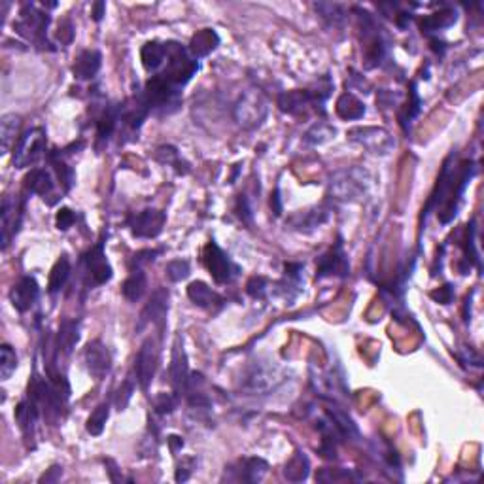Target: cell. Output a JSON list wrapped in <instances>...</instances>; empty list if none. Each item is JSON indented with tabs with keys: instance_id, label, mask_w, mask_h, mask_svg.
Instances as JSON below:
<instances>
[{
	"instance_id": "cell-1",
	"label": "cell",
	"mask_w": 484,
	"mask_h": 484,
	"mask_svg": "<svg viewBox=\"0 0 484 484\" xmlns=\"http://www.w3.org/2000/svg\"><path fill=\"white\" fill-rule=\"evenodd\" d=\"M473 176H475V163L464 161L454 167L452 156H450L442 165L435 190L426 204L424 216L431 210H437V218L441 223H449V221L454 220V216L458 214V209H460L464 192H466Z\"/></svg>"
},
{
	"instance_id": "cell-2",
	"label": "cell",
	"mask_w": 484,
	"mask_h": 484,
	"mask_svg": "<svg viewBox=\"0 0 484 484\" xmlns=\"http://www.w3.org/2000/svg\"><path fill=\"white\" fill-rule=\"evenodd\" d=\"M369 173L359 167H350L339 170L331 176L329 195L342 203H356L364 197L369 187Z\"/></svg>"
},
{
	"instance_id": "cell-3",
	"label": "cell",
	"mask_w": 484,
	"mask_h": 484,
	"mask_svg": "<svg viewBox=\"0 0 484 484\" xmlns=\"http://www.w3.org/2000/svg\"><path fill=\"white\" fill-rule=\"evenodd\" d=\"M165 48H167V59H165L167 66L161 72V76L176 87H182L199 70L197 59L190 54V49H184L178 42H165Z\"/></svg>"
},
{
	"instance_id": "cell-4",
	"label": "cell",
	"mask_w": 484,
	"mask_h": 484,
	"mask_svg": "<svg viewBox=\"0 0 484 484\" xmlns=\"http://www.w3.org/2000/svg\"><path fill=\"white\" fill-rule=\"evenodd\" d=\"M142 95L150 106V112H157V114H173L182 101L180 87L170 84L167 78H163L161 74L148 80Z\"/></svg>"
},
{
	"instance_id": "cell-5",
	"label": "cell",
	"mask_w": 484,
	"mask_h": 484,
	"mask_svg": "<svg viewBox=\"0 0 484 484\" xmlns=\"http://www.w3.org/2000/svg\"><path fill=\"white\" fill-rule=\"evenodd\" d=\"M49 27V15L48 12H42L38 10L35 4H25L19 12L18 21L13 23V29L18 35H21L23 38H27L29 42L36 44L38 48L51 49L48 42V36H46V30Z\"/></svg>"
},
{
	"instance_id": "cell-6",
	"label": "cell",
	"mask_w": 484,
	"mask_h": 484,
	"mask_svg": "<svg viewBox=\"0 0 484 484\" xmlns=\"http://www.w3.org/2000/svg\"><path fill=\"white\" fill-rule=\"evenodd\" d=\"M46 154V131L42 127H35L19 138L13 151V167L27 168L40 161Z\"/></svg>"
},
{
	"instance_id": "cell-7",
	"label": "cell",
	"mask_w": 484,
	"mask_h": 484,
	"mask_svg": "<svg viewBox=\"0 0 484 484\" xmlns=\"http://www.w3.org/2000/svg\"><path fill=\"white\" fill-rule=\"evenodd\" d=\"M348 138L375 156H388L395 148L394 137L383 127H356L348 131Z\"/></svg>"
},
{
	"instance_id": "cell-8",
	"label": "cell",
	"mask_w": 484,
	"mask_h": 484,
	"mask_svg": "<svg viewBox=\"0 0 484 484\" xmlns=\"http://www.w3.org/2000/svg\"><path fill=\"white\" fill-rule=\"evenodd\" d=\"M235 118L239 121V125H242L244 129H256L267 118V101L261 97V93L248 91L237 102Z\"/></svg>"
},
{
	"instance_id": "cell-9",
	"label": "cell",
	"mask_w": 484,
	"mask_h": 484,
	"mask_svg": "<svg viewBox=\"0 0 484 484\" xmlns=\"http://www.w3.org/2000/svg\"><path fill=\"white\" fill-rule=\"evenodd\" d=\"M203 261L204 267H206V271L210 273V276L214 278L216 284H228V282L233 280V276L237 275V271H239L233 265V261L229 259L228 254L221 250L214 240H210V242H206V246H204Z\"/></svg>"
},
{
	"instance_id": "cell-10",
	"label": "cell",
	"mask_w": 484,
	"mask_h": 484,
	"mask_svg": "<svg viewBox=\"0 0 484 484\" xmlns=\"http://www.w3.org/2000/svg\"><path fill=\"white\" fill-rule=\"evenodd\" d=\"M165 221H167V214L163 210L146 209L129 216L127 225L138 239H156L157 235H161Z\"/></svg>"
},
{
	"instance_id": "cell-11",
	"label": "cell",
	"mask_w": 484,
	"mask_h": 484,
	"mask_svg": "<svg viewBox=\"0 0 484 484\" xmlns=\"http://www.w3.org/2000/svg\"><path fill=\"white\" fill-rule=\"evenodd\" d=\"M157 369V347L154 339H146L142 347L138 350L137 359H135V377L137 384L144 392H148L151 380L156 377Z\"/></svg>"
},
{
	"instance_id": "cell-12",
	"label": "cell",
	"mask_w": 484,
	"mask_h": 484,
	"mask_svg": "<svg viewBox=\"0 0 484 484\" xmlns=\"http://www.w3.org/2000/svg\"><path fill=\"white\" fill-rule=\"evenodd\" d=\"M350 275V265L348 257L342 250V242H339L329 248L325 254L316 259V278H328V276H348Z\"/></svg>"
},
{
	"instance_id": "cell-13",
	"label": "cell",
	"mask_w": 484,
	"mask_h": 484,
	"mask_svg": "<svg viewBox=\"0 0 484 484\" xmlns=\"http://www.w3.org/2000/svg\"><path fill=\"white\" fill-rule=\"evenodd\" d=\"M21 216H23V206L18 199L12 195H6L2 199V210H0V231H2V250H8V246L12 242V239L18 235L19 225H21Z\"/></svg>"
},
{
	"instance_id": "cell-14",
	"label": "cell",
	"mask_w": 484,
	"mask_h": 484,
	"mask_svg": "<svg viewBox=\"0 0 484 484\" xmlns=\"http://www.w3.org/2000/svg\"><path fill=\"white\" fill-rule=\"evenodd\" d=\"M84 263L85 271H87V275L95 286H102V284L112 280L114 271H112V265L108 263L106 254H104V242H99L85 254Z\"/></svg>"
},
{
	"instance_id": "cell-15",
	"label": "cell",
	"mask_w": 484,
	"mask_h": 484,
	"mask_svg": "<svg viewBox=\"0 0 484 484\" xmlns=\"http://www.w3.org/2000/svg\"><path fill=\"white\" fill-rule=\"evenodd\" d=\"M85 367L97 380H102L112 369V354L101 341H91L84 350Z\"/></svg>"
},
{
	"instance_id": "cell-16",
	"label": "cell",
	"mask_w": 484,
	"mask_h": 484,
	"mask_svg": "<svg viewBox=\"0 0 484 484\" xmlns=\"http://www.w3.org/2000/svg\"><path fill=\"white\" fill-rule=\"evenodd\" d=\"M282 371L276 365L259 364L248 373L246 377V388L252 392H271L282 383Z\"/></svg>"
},
{
	"instance_id": "cell-17",
	"label": "cell",
	"mask_w": 484,
	"mask_h": 484,
	"mask_svg": "<svg viewBox=\"0 0 484 484\" xmlns=\"http://www.w3.org/2000/svg\"><path fill=\"white\" fill-rule=\"evenodd\" d=\"M168 312V292L165 287L157 290L151 295V299L148 305L144 306L142 314H140V322H138V331H142L146 325H157V328H163L165 325V320H167Z\"/></svg>"
},
{
	"instance_id": "cell-18",
	"label": "cell",
	"mask_w": 484,
	"mask_h": 484,
	"mask_svg": "<svg viewBox=\"0 0 484 484\" xmlns=\"http://www.w3.org/2000/svg\"><path fill=\"white\" fill-rule=\"evenodd\" d=\"M40 297V286L36 282L35 276H23L13 284L12 292H10V301L15 311L27 312L32 309L36 301Z\"/></svg>"
},
{
	"instance_id": "cell-19",
	"label": "cell",
	"mask_w": 484,
	"mask_h": 484,
	"mask_svg": "<svg viewBox=\"0 0 484 484\" xmlns=\"http://www.w3.org/2000/svg\"><path fill=\"white\" fill-rule=\"evenodd\" d=\"M170 384L173 388L176 390V394L184 392L187 388V383H190V365H187V356L184 352V347L180 345V339L174 342L173 350V359H170Z\"/></svg>"
},
{
	"instance_id": "cell-20",
	"label": "cell",
	"mask_w": 484,
	"mask_h": 484,
	"mask_svg": "<svg viewBox=\"0 0 484 484\" xmlns=\"http://www.w3.org/2000/svg\"><path fill=\"white\" fill-rule=\"evenodd\" d=\"M311 104H316L318 108V99L316 95L309 89H293V91H284L280 97H278V106H280L282 112L286 114L297 116L301 114L306 106ZM322 106V104H320Z\"/></svg>"
},
{
	"instance_id": "cell-21",
	"label": "cell",
	"mask_w": 484,
	"mask_h": 484,
	"mask_svg": "<svg viewBox=\"0 0 484 484\" xmlns=\"http://www.w3.org/2000/svg\"><path fill=\"white\" fill-rule=\"evenodd\" d=\"M102 65V55L99 49H85L76 57L72 72L78 80H93L97 76V72L101 70Z\"/></svg>"
},
{
	"instance_id": "cell-22",
	"label": "cell",
	"mask_w": 484,
	"mask_h": 484,
	"mask_svg": "<svg viewBox=\"0 0 484 484\" xmlns=\"http://www.w3.org/2000/svg\"><path fill=\"white\" fill-rule=\"evenodd\" d=\"M187 297L192 299L193 305L199 306V309H206V311H214V309L221 306V303H223L220 295L201 280L190 284V287H187Z\"/></svg>"
},
{
	"instance_id": "cell-23",
	"label": "cell",
	"mask_w": 484,
	"mask_h": 484,
	"mask_svg": "<svg viewBox=\"0 0 484 484\" xmlns=\"http://www.w3.org/2000/svg\"><path fill=\"white\" fill-rule=\"evenodd\" d=\"M38 414H40V407L36 405L32 399H29V397L15 407V420H18L19 430L23 431L25 439H32L35 437Z\"/></svg>"
},
{
	"instance_id": "cell-24",
	"label": "cell",
	"mask_w": 484,
	"mask_h": 484,
	"mask_svg": "<svg viewBox=\"0 0 484 484\" xmlns=\"http://www.w3.org/2000/svg\"><path fill=\"white\" fill-rule=\"evenodd\" d=\"M25 187L27 192L36 193L40 197H49L55 190L54 176L46 168H32L27 176H25Z\"/></svg>"
},
{
	"instance_id": "cell-25",
	"label": "cell",
	"mask_w": 484,
	"mask_h": 484,
	"mask_svg": "<svg viewBox=\"0 0 484 484\" xmlns=\"http://www.w3.org/2000/svg\"><path fill=\"white\" fill-rule=\"evenodd\" d=\"M220 46V36L214 29H203L199 30L197 35H193L192 42H190V54L195 59L206 57Z\"/></svg>"
},
{
	"instance_id": "cell-26",
	"label": "cell",
	"mask_w": 484,
	"mask_h": 484,
	"mask_svg": "<svg viewBox=\"0 0 484 484\" xmlns=\"http://www.w3.org/2000/svg\"><path fill=\"white\" fill-rule=\"evenodd\" d=\"M237 471V480H246V483H259L269 471V464L263 458H244L239 461Z\"/></svg>"
},
{
	"instance_id": "cell-27",
	"label": "cell",
	"mask_w": 484,
	"mask_h": 484,
	"mask_svg": "<svg viewBox=\"0 0 484 484\" xmlns=\"http://www.w3.org/2000/svg\"><path fill=\"white\" fill-rule=\"evenodd\" d=\"M80 341V323L76 320H65L61 323L57 333V352L63 356H70L74 347Z\"/></svg>"
},
{
	"instance_id": "cell-28",
	"label": "cell",
	"mask_w": 484,
	"mask_h": 484,
	"mask_svg": "<svg viewBox=\"0 0 484 484\" xmlns=\"http://www.w3.org/2000/svg\"><path fill=\"white\" fill-rule=\"evenodd\" d=\"M335 110H337V116H339L341 120L347 121L361 120L365 116V104L359 101L358 97L352 95V93H342V95L339 97V101H337Z\"/></svg>"
},
{
	"instance_id": "cell-29",
	"label": "cell",
	"mask_w": 484,
	"mask_h": 484,
	"mask_svg": "<svg viewBox=\"0 0 484 484\" xmlns=\"http://www.w3.org/2000/svg\"><path fill=\"white\" fill-rule=\"evenodd\" d=\"M140 59H142L144 68L148 72H156L159 66L167 59V48L163 42H146L142 51H140Z\"/></svg>"
},
{
	"instance_id": "cell-30",
	"label": "cell",
	"mask_w": 484,
	"mask_h": 484,
	"mask_svg": "<svg viewBox=\"0 0 484 484\" xmlns=\"http://www.w3.org/2000/svg\"><path fill=\"white\" fill-rule=\"evenodd\" d=\"M21 129V118L15 114L2 116L0 120V142H2V154L6 156L10 148L15 144V138Z\"/></svg>"
},
{
	"instance_id": "cell-31",
	"label": "cell",
	"mask_w": 484,
	"mask_h": 484,
	"mask_svg": "<svg viewBox=\"0 0 484 484\" xmlns=\"http://www.w3.org/2000/svg\"><path fill=\"white\" fill-rule=\"evenodd\" d=\"M146 287H148V282H146V275H144V271L142 269H132L131 275H129V278L123 282L121 292H123V297H125L127 301L137 303V301H140L144 297Z\"/></svg>"
},
{
	"instance_id": "cell-32",
	"label": "cell",
	"mask_w": 484,
	"mask_h": 484,
	"mask_svg": "<svg viewBox=\"0 0 484 484\" xmlns=\"http://www.w3.org/2000/svg\"><path fill=\"white\" fill-rule=\"evenodd\" d=\"M121 118V104H116V106H106L104 112L97 121V137L99 140H108L112 137V132L116 131V127L120 123Z\"/></svg>"
},
{
	"instance_id": "cell-33",
	"label": "cell",
	"mask_w": 484,
	"mask_h": 484,
	"mask_svg": "<svg viewBox=\"0 0 484 484\" xmlns=\"http://www.w3.org/2000/svg\"><path fill=\"white\" fill-rule=\"evenodd\" d=\"M458 21V13L454 10H441V12L431 13V15H426L422 21H420V27L424 32H437V30H445L452 27V25Z\"/></svg>"
},
{
	"instance_id": "cell-34",
	"label": "cell",
	"mask_w": 484,
	"mask_h": 484,
	"mask_svg": "<svg viewBox=\"0 0 484 484\" xmlns=\"http://www.w3.org/2000/svg\"><path fill=\"white\" fill-rule=\"evenodd\" d=\"M309 473H311V464H309V458H306L303 452H295L292 460L287 461L286 467H284V477H286L290 483L306 480V478H309Z\"/></svg>"
},
{
	"instance_id": "cell-35",
	"label": "cell",
	"mask_w": 484,
	"mask_h": 484,
	"mask_svg": "<svg viewBox=\"0 0 484 484\" xmlns=\"http://www.w3.org/2000/svg\"><path fill=\"white\" fill-rule=\"evenodd\" d=\"M70 276V261L68 257L61 256L57 259V263L54 265V269L49 273V282H48V292L49 293H57L59 290H63V286L68 280Z\"/></svg>"
},
{
	"instance_id": "cell-36",
	"label": "cell",
	"mask_w": 484,
	"mask_h": 484,
	"mask_svg": "<svg viewBox=\"0 0 484 484\" xmlns=\"http://www.w3.org/2000/svg\"><path fill=\"white\" fill-rule=\"evenodd\" d=\"M328 416L331 420V424L335 426V430L339 431V435L345 437V439H350V437L358 435V428L352 422L350 416H347L345 413H341L339 409H328Z\"/></svg>"
},
{
	"instance_id": "cell-37",
	"label": "cell",
	"mask_w": 484,
	"mask_h": 484,
	"mask_svg": "<svg viewBox=\"0 0 484 484\" xmlns=\"http://www.w3.org/2000/svg\"><path fill=\"white\" fill-rule=\"evenodd\" d=\"M156 159L159 163H163V165H173L178 174L190 173V165L180 159L178 150L174 146H161V148H157Z\"/></svg>"
},
{
	"instance_id": "cell-38",
	"label": "cell",
	"mask_w": 484,
	"mask_h": 484,
	"mask_svg": "<svg viewBox=\"0 0 484 484\" xmlns=\"http://www.w3.org/2000/svg\"><path fill=\"white\" fill-rule=\"evenodd\" d=\"M328 220V212L323 209H314L309 210V212H301V214L293 216L292 218V225H295L297 229L303 228H320L323 221Z\"/></svg>"
},
{
	"instance_id": "cell-39",
	"label": "cell",
	"mask_w": 484,
	"mask_h": 484,
	"mask_svg": "<svg viewBox=\"0 0 484 484\" xmlns=\"http://www.w3.org/2000/svg\"><path fill=\"white\" fill-rule=\"evenodd\" d=\"M110 416V405L108 403H101L97 407L95 411L91 413V416L87 418V433L93 437H99L104 431V426H106V420Z\"/></svg>"
},
{
	"instance_id": "cell-40",
	"label": "cell",
	"mask_w": 484,
	"mask_h": 484,
	"mask_svg": "<svg viewBox=\"0 0 484 484\" xmlns=\"http://www.w3.org/2000/svg\"><path fill=\"white\" fill-rule=\"evenodd\" d=\"M333 137H335V127H331V125H328V123L320 121V123L312 125L311 129L305 132L303 142H305L306 146H320V144L328 142L329 138H333Z\"/></svg>"
},
{
	"instance_id": "cell-41",
	"label": "cell",
	"mask_w": 484,
	"mask_h": 484,
	"mask_svg": "<svg viewBox=\"0 0 484 484\" xmlns=\"http://www.w3.org/2000/svg\"><path fill=\"white\" fill-rule=\"evenodd\" d=\"M464 261H466V269H471V265L480 267V259H478V252L475 248V223L466 225V239H464Z\"/></svg>"
},
{
	"instance_id": "cell-42",
	"label": "cell",
	"mask_w": 484,
	"mask_h": 484,
	"mask_svg": "<svg viewBox=\"0 0 484 484\" xmlns=\"http://www.w3.org/2000/svg\"><path fill=\"white\" fill-rule=\"evenodd\" d=\"M18 369V354L10 345L0 347V377L2 380H8Z\"/></svg>"
},
{
	"instance_id": "cell-43",
	"label": "cell",
	"mask_w": 484,
	"mask_h": 484,
	"mask_svg": "<svg viewBox=\"0 0 484 484\" xmlns=\"http://www.w3.org/2000/svg\"><path fill=\"white\" fill-rule=\"evenodd\" d=\"M316 10L320 12L322 19L328 21L329 27H341L345 23V8L341 4H325V2H318Z\"/></svg>"
},
{
	"instance_id": "cell-44",
	"label": "cell",
	"mask_w": 484,
	"mask_h": 484,
	"mask_svg": "<svg viewBox=\"0 0 484 484\" xmlns=\"http://www.w3.org/2000/svg\"><path fill=\"white\" fill-rule=\"evenodd\" d=\"M49 163H51L61 185H63V192H70V187L74 185V170H72V167H68L65 161H61L55 154L49 156Z\"/></svg>"
},
{
	"instance_id": "cell-45",
	"label": "cell",
	"mask_w": 484,
	"mask_h": 484,
	"mask_svg": "<svg viewBox=\"0 0 484 484\" xmlns=\"http://www.w3.org/2000/svg\"><path fill=\"white\" fill-rule=\"evenodd\" d=\"M420 110H422V101H420L418 91H416V84H411V91H409V102H407V106L403 108V114L399 116L401 125L407 129V121L411 123V120H414V118L420 114Z\"/></svg>"
},
{
	"instance_id": "cell-46",
	"label": "cell",
	"mask_w": 484,
	"mask_h": 484,
	"mask_svg": "<svg viewBox=\"0 0 484 484\" xmlns=\"http://www.w3.org/2000/svg\"><path fill=\"white\" fill-rule=\"evenodd\" d=\"M190 261L185 259H174L165 267V275L170 282H182L190 276Z\"/></svg>"
},
{
	"instance_id": "cell-47",
	"label": "cell",
	"mask_w": 484,
	"mask_h": 484,
	"mask_svg": "<svg viewBox=\"0 0 484 484\" xmlns=\"http://www.w3.org/2000/svg\"><path fill=\"white\" fill-rule=\"evenodd\" d=\"M135 380H137V378L129 377L125 383L121 384L120 390H118V395H116V407H118V411H123V409L129 405V401H131L132 394H135Z\"/></svg>"
},
{
	"instance_id": "cell-48",
	"label": "cell",
	"mask_w": 484,
	"mask_h": 484,
	"mask_svg": "<svg viewBox=\"0 0 484 484\" xmlns=\"http://www.w3.org/2000/svg\"><path fill=\"white\" fill-rule=\"evenodd\" d=\"M267 287H269V280L265 276H254L250 278V282L246 284V292L254 299H263L265 293H267Z\"/></svg>"
},
{
	"instance_id": "cell-49",
	"label": "cell",
	"mask_w": 484,
	"mask_h": 484,
	"mask_svg": "<svg viewBox=\"0 0 484 484\" xmlns=\"http://www.w3.org/2000/svg\"><path fill=\"white\" fill-rule=\"evenodd\" d=\"M178 405V395L173 394H159L154 401V407H156V413L159 414H170Z\"/></svg>"
},
{
	"instance_id": "cell-50",
	"label": "cell",
	"mask_w": 484,
	"mask_h": 484,
	"mask_svg": "<svg viewBox=\"0 0 484 484\" xmlns=\"http://www.w3.org/2000/svg\"><path fill=\"white\" fill-rule=\"evenodd\" d=\"M318 480H322V483H347V480H352V475L348 471H342V469H335V471H331V469H322V471L318 473L316 475Z\"/></svg>"
},
{
	"instance_id": "cell-51",
	"label": "cell",
	"mask_w": 484,
	"mask_h": 484,
	"mask_svg": "<svg viewBox=\"0 0 484 484\" xmlns=\"http://www.w3.org/2000/svg\"><path fill=\"white\" fill-rule=\"evenodd\" d=\"M74 221H76V214L70 209H59V212L55 216V225H57L59 231L70 229L74 225Z\"/></svg>"
},
{
	"instance_id": "cell-52",
	"label": "cell",
	"mask_w": 484,
	"mask_h": 484,
	"mask_svg": "<svg viewBox=\"0 0 484 484\" xmlns=\"http://www.w3.org/2000/svg\"><path fill=\"white\" fill-rule=\"evenodd\" d=\"M235 210H237V216H239L240 220L244 221L246 225H252V221H254V214H252L250 203H248V199H246L244 195H239Z\"/></svg>"
},
{
	"instance_id": "cell-53",
	"label": "cell",
	"mask_w": 484,
	"mask_h": 484,
	"mask_svg": "<svg viewBox=\"0 0 484 484\" xmlns=\"http://www.w3.org/2000/svg\"><path fill=\"white\" fill-rule=\"evenodd\" d=\"M430 297L433 301H437V303H441V305H449L450 301H452V297H454V290H452L450 284H445V286H441L439 290H433V292L430 293Z\"/></svg>"
},
{
	"instance_id": "cell-54",
	"label": "cell",
	"mask_w": 484,
	"mask_h": 484,
	"mask_svg": "<svg viewBox=\"0 0 484 484\" xmlns=\"http://www.w3.org/2000/svg\"><path fill=\"white\" fill-rule=\"evenodd\" d=\"M72 38H74V27L70 21H63L57 29V40L61 44H70Z\"/></svg>"
},
{
	"instance_id": "cell-55",
	"label": "cell",
	"mask_w": 484,
	"mask_h": 484,
	"mask_svg": "<svg viewBox=\"0 0 484 484\" xmlns=\"http://www.w3.org/2000/svg\"><path fill=\"white\" fill-rule=\"evenodd\" d=\"M187 464H190V458L182 460V464H180L178 469H176V480H178V483H184V480H187V478H190L192 471L195 469V464H197V460L192 461V466H187Z\"/></svg>"
},
{
	"instance_id": "cell-56",
	"label": "cell",
	"mask_w": 484,
	"mask_h": 484,
	"mask_svg": "<svg viewBox=\"0 0 484 484\" xmlns=\"http://www.w3.org/2000/svg\"><path fill=\"white\" fill-rule=\"evenodd\" d=\"M159 254V252L156 250H142L138 252V254H135V259H132V263L137 265V269H140L144 263H151L154 259H156V256Z\"/></svg>"
},
{
	"instance_id": "cell-57",
	"label": "cell",
	"mask_w": 484,
	"mask_h": 484,
	"mask_svg": "<svg viewBox=\"0 0 484 484\" xmlns=\"http://www.w3.org/2000/svg\"><path fill=\"white\" fill-rule=\"evenodd\" d=\"M61 477H63V467L54 466L51 469H48V473H44L42 477H40V483H57Z\"/></svg>"
},
{
	"instance_id": "cell-58",
	"label": "cell",
	"mask_w": 484,
	"mask_h": 484,
	"mask_svg": "<svg viewBox=\"0 0 484 484\" xmlns=\"http://www.w3.org/2000/svg\"><path fill=\"white\" fill-rule=\"evenodd\" d=\"M104 12H106V4L104 2H95L93 8H91V15H93L95 21H101L104 18Z\"/></svg>"
},
{
	"instance_id": "cell-59",
	"label": "cell",
	"mask_w": 484,
	"mask_h": 484,
	"mask_svg": "<svg viewBox=\"0 0 484 484\" xmlns=\"http://www.w3.org/2000/svg\"><path fill=\"white\" fill-rule=\"evenodd\" d=\"M271 206H273L276 216L282 214V201H280V192H278V190H275V195H273V199H271Z\"/></svg>"
},
{
	"instance_id": "cell-60",
	"label": "cell",
	"mask_w": 484,
	"mask_h": 484,
	"mask_svg": "<svg viewBox=\"0 0 484 484\" xmlns=\"http://www.w3.org/2000/svg\"><path fill=\"white\" fill-rule=\"evenodd\" d=\"M168 445H170V450H173V452H178V450L184 447V441H182V437L170 435L168 437Z\"/></svg>"
}]
</instances>
